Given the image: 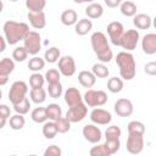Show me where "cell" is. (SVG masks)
Here are the masks:
<instances>
[{
  "instance_id": "cell-48",
  "label": "cell",
  "mask_w": 156,
  "mask_h": 156,
  "mask_svg": "<svg viewBox=\"0 0 156 156\" xmlns=\"http://www.w3.org/2000/svg\"><path fill=\"white\" fill-rule=\"evenodd\" d=\"M104 2L107 5V7H111V9H115L117 6L121 5L122 0H104Z\"/></svg>"
},
{
  "instance_id": "cell-17",
  "label": "cell",
  "mask_w": 156,
  "mask_h": 156,
  "mask_svg": "<svg viewBox=\"0 0 156 156\" xmlns=\"http://www.w3.org/2000/svg\"><path fill=\"white\" fill-rule=\"evenodd\" d=\"M65 101L66 104L68 105V107L76 105V104H79L83 101V98H82V94L80 91L74 88V87H71L68 88L66 91H65Z\"/></svg>"
},
{
  "instance_id": "cell-42",
  "label": "cell",
  "mask_w": 156,
  "mask_h": 156,
  "mask_svg": "<svg viewBox=\"0 0 156 156\" xmlns=\"http://www.w3.org/2000/svg\"><path fill=\"white\" fill-rule=\"evenodd\" d=\"M27 57H28V52L24 49V46H17L12 51V58L15 61H17V62H23Z\"/></svg>"
},
{
  "instance_id": "cell-40",
  "label": "cell",
  "mask_w": 156,
  "mask_h": 156,
  "mask_svg": "<svg viewBox=\"0 0 156 156\" xmlns=\"http://www.w3.org/2000/svg\"><path fill=\"white\" fill-rule=\"evenodd\" d=\"M121 134H122V130L118 126H111L106 129L105 138L106 140H116V139H119Z\"/></svg>"
},
{
  "instance_id": "cell-21",
  "label": "cell",
  "mask_w": 156,
  "mask_h": 156,
  "mask_svg": "<svg viewBox=\"0 0 156 156\" xmlns=\"http://www.w3.org/2000/svg\"><path fill=\"white\" fill-rule=\"evenodd\" d=\"M85 15L91 20L100 18L104 15V7L99 2H90L85 9Z\"/></svg>"
},
{
  "instance_id": "cell-19",
  "label": "cell",
  "mask_w": 156,
  "mask_h": 156,
  "mask_svg": "<svg viewBox=\"0 0 156 156\" xmlns=\"http://www.w3.org/2000/svg\"><path fill=\"white\" fill-rule=\"evenodd\" d=\"M78 80L82 87L84 88H91L96 83V77L90 71H80L78 73Z\"/></svg>"
},
{
  "instance_id": "cell-33",
  "label": "cell",
  "mask_w": 156,
  "mask_h": 156,
  "mask_svg": "<svg viewBox=\"0 0 156 156\" xmlns=\"http://www.w3.org/2000/svg\"><path fill=\"white\" fill-rule=\"evenodd\" d=\"M91 72L94 73V76H95L96 78H106V77H108V74H110L108 68H107L102 62L93 65Z\"/></svg>"
},
{
  "instance_id": "cell-20",
  "label": "cell",
  "mask_w": 156,
  "mask_h": 156,
  "mask_svg": "<svg viewBox=\"0 0 156 156\" xmlns=\"http://www.w3.org/2000/svg\"><path fill=\"white\" fill-rule=\"evenodd\" d=\"M93 29V22L89 18H82L74 24V32L78 35H85Z\"/></svg>"
},
{
  "instance_id": "cell-30",
  "label": "cell",
  "mask_w": 156,
  "mask_h": 156,
  "mask_svg": "<svg viewBox=\"0 0 156 156\" xmlns=\"http://www.w3.org/2000/svg\"><path fill=\"white\" fill-rule=\"evenodd\" d=\"M9 124H10V127H11L13 130H20V129H22V128L24 127L26 119H24L23 115L16 113V115H13V116H10Z\"/></svg>"
},
{
  "instance_id": "cell-12",
  "label": "cell",
  "mask_w": 156,
  "mask_h": 156,
  "mask_svg": "<svg viewBox=\"0 0 156 156\" xmlns=\"http://www.w3.org/2000/svg\"><path fill=\"white\" fill-rule=\"evenodd\" d=\"M107 34L110 37V40L113 45L118 46L119 45V40H121V37L124 32V28H123V24L118 21H113L111 23H108L107 26Z\"/></svg>"
},
{
  "instance_id": "cell-4",
  "label": "cell",
  "mask_w": 156,
  "mask_h": 156,
  "mask_svg": "<svg viewBox=\"0 0 156 156\" xmlns=\"http://www.w3.org/2000/svg\"><path fill=\"white\" fill-rule=\"evenodd\" d=\"M23 46L27 50L28 55L35 56L41 49V37L35 30H29L23 39Z\"/></svg>"
},
{
  "instance_id": "cell-41",
  "label": "cell",
  "mask_w": 156,
  "mask_h": 156,
  "mask_svg": "<svg viewBox=\"0 0 156 156\" xmlns=\"http://www.w3.org/2000/svg\"><path fill=\"white\" fill-rule=\"evenodd\" d=\"M45 83V78L44 76H41L40 73L38 72H34L30 77H29V85L32 88H43Z\"/></svg>"
},
{
  "instance_id": "cell-11",
  "label": "cell",
  "mask_w": 156,
  "mask_h": 156,
  "mask_svg": "<svg viewBox=\"0 0 156 156\" xmlns=\"http://www.w3.org/2000/svg\"><path fill=\"white\" fill-rule=\"evenodd\" d=\"M113 110L117 113V116H119V117H129L134 111V106L129 99L122 98L115 102Z\"/></svg>"
},
{
  "instance_id": "cell-56",
  "label": "cell",
  "mask_w": 156,
  "mask_h": 156,
  "mask_svg": "<svg viewBox=\"0 0 156 156\" xmlns=\"http://www.w3.org/2000/svg\"><path fill=\"white\" fill-rule=\"evenodd\" d=\"M9 1H11V2H16V1H18V0H9Z\"/></svg>"
},
{
  "instance_id": "cell-31",
  "label": "cell",
  "mask_w": 156,
  "mask_h": 156,
  "mask_svg": "<svg viewBox=\"0 0 156 156\" xmlns=\"http://www.w3.org/2000/svg\"><path fill=\"white\" fill-rule=\"evenodd\" d=\"M30 117H32L33 122H35V123H44V122H46L48 116H46L45 107H35L32 111Z\"/></svg>"
},
{
  "instance_id": "cell-28",
  "label": "cell",
  "mask_w": 156,
  "mask_h": 156,
  "mask_svg": "<svg viewBox=\"0 0 156 156\" xmlns=\"http://www.w3.org/2000/svg\"><path fill=\"white\" fill-rule=\"evenodd\" d=\"M60 57H61V52H60V50L56 46L49 48L45 51V54H44V60H45V62H49V63L57 62Z\"/></svg>"
},
{
  "instance_id": "cell-13",
  "label": "cell",
  "mask_w": 156,
  "mask_h": 156,
  "mask_svg": "<svg viewBox=\"0 0 156 156\" xmlns=\"http://www.w3.org/2000/svg\"><path fill=\"white\" fill-rule=\"evenodd\" d=\"M90 121L94 124H100V126H106L112 121V116L107 110L104 108H93V111L89 115Z\"/></svg>"
},
{
  "instance_id": "cell-53",
  "label": "cell",
  "mask_w": 156,
  "mask_h": 156,
  "mask_svg": "<svg viewBox=\"0 0 156 156\" xmlns=\"http://www.w3.org/2000/svg\"><path fill=\"white\" fill-rule=\"evenodd\" d=\"M76 4H83L84 2V0H73Z\"/></svg>"
},
{
  "instance_id": "cell-51",
  "label": "cell",
  "mask_w": 156,
  "mask_h": 156,
  "mask_svg": "<svg viewBox=\"0 0 156 156\" xmlns=\"http://www.w3.org/2000/svg\"><path fill=\"white\" fill-rule=\"evenodd\" d=\"M5 126H6V119L2 118V117H0V129H2Z\"/></svg>"
},
{
  "instance_id": "cell-29",
  "label": "cell",
  "mask_w": 156,
  "mask_h": 156,
  "mask_svg": "<svg viewBox=\"0 0 156 156\" xmlns=\"http://www.w3.org/2000/svg\"><path fill=\"white\" fill-rule=\"evenodd\" d=\"M107 89H108V91H111L113 94H117V93L122 91V89H123V80H122V78H118V77L110 78L108 82H107Z\"/></svg>"
},
{
  "instance_id": "cell-1",
  "label": "cell",
  "mask_w": 156,
  "mask_h": 156,
  "mask_svg": "<svg viewBox=\"0 0 156 156\" xmlns=\"http://www.w3.org/2000/svg\"><path fill=\"white\" fill-rule=\"evenodd\" d=\"M90 43H91V48L100 62L107 63L112 60L113 52L110 49L107 38L102 32H94L90 37Z\"/></svg>"
},
{
  "instance_id": "cell-22",
  "label": "cell",
  "mask_w": 156,
  "mask_h": 156,
  "mask_svg": "<svg viewBox=\"0 0 156 156\" xmlns=\"http://www.w3.org/2000/svg\"><path fill=\"white\" fill-rule=\"evenodd\" d=\"M78 21V15L74 10L72 9H68V10H65L62 13H61V22L62 24L69 27V26H74Z\"/></svg>"
},
{
  "instance_id": "cell-5",
  "label": "cell",
  "mask_w": 156,
  "mask_h": 156,
  "mask_svg": "<svg viewBox=\"0 0 156 156\" xmlns=\"http://www.w3.org/2000/svg\"><path fill=\"white\" fill-rule=\"evenodd\" d=\"M83 100L89 107H99L107 102V94L104 90H94L89 89L83 96Z\"/></svg>"
},
{
  "instance_id": "cell-38",
  "label": "cell",
  "mask_w": 156,
  "mask_h": 156,
  "mask_svg": "<svg viewBox=\"0 0 156 156\" xmlns=\"http://www.w3.org/2000/svg\"><path fill=\"white\" fill-rule=\"evenodd\" d=\"M54 122L56 124V128H57V132L58 133H62L63 134V133H67L71 129V122L66 117H58Z\"/></svg>"
},
{
  "instance_id": "cell-26",
  "label": "cell",
  "mask_w": 156,
  "mask_h": 156,
  "mask_svg": "<svg viewBox=\"0 0 156 156\" xmlns=\"http://www.w3.org/2000/svg\"><path fill=\"white\" fill-rule=\"evenodd\" d=\"M121 12L123 16L126 17H133L135 13H136V5L133 2V1H123L121 2Z\"/></svg>"
},
{
  "instance_id": "cell-47",
  "label": "cell",
  "mask_w": 156,
  "mask_h": 156,
  "mask_svg": "<svg viewBox=\"0 0 156 156\" xmlns=\"http://www.w3.org/2000/svg\"><path fill=\"white\" fill-rule=\"evenodd\" d=\"M10 116H11L10 107L7 105H5V104H0V117L7 119V118H10Z\"/></svg>"
},
{
  "instance_id": "cell-39",
  "label": "cell",
  "mask_w": 156,
  "mask_h": 156,
  "mask_svg": "<svg viewBox=\"0 0 156 156\" xmlns=\"http://www.w3.org/2000/svg\"><path fill=\"white\" fill-rule=\"evenodd\" d=\"M45 80L48 82V84H52V83H57L60 82V78H61V73L58 72V69L56 68H50L46 71L45 76H44Z\"/></svg>"
},
{
  "instance_id": "cell-37",
  "label": "cell",
  "mask_w": 156,
  "mask_h": 156,
  "mask_svg": "<svg viewBox=\"0 0 156 156\" xmlns=\"http://www.w3.org/2000/svg\"><path fill=\"white\" fill-rule=\"evenodd\" d=\"M12 106H13V110H15L16 113L26 115L30 108V101L28 100V98H24L22 101H20L18 104H15Z\"/></svg>"
},
{
  "instance_id": "cell-35",
  "label": "cell",
  "mask_w": 156,
  "mask_h": 156,
  "mask_svg": "<svg viewBox=\"0 0 156 156\" xmlns=\"http://www.w3.org/2000/svg\"><path fill=\"white\" fill-rule=\"evenodd\" d=\"M46 6V0H26V7L29 11H43Z\"/></svg>"
},
{
  "instance_id": "cell-46",
  "label": "cell",
  "mask_w": 156,
  "mask_h": 156,
  "mask_svg": "<svg viewBox=\"0 0 156 156\" xmlns=\"http://www.w3.org/2000/svg\"><path fill=\"white\" fill-rule=\"evenodd\" d=\"M144 71L146 74L149 76H155L156 74V62L155 61H151V62H147L144 67Z\"/></svg>"
},
{
  "instance_id": "cell-44",
  "label": "cell",
  "mask_w": 156,
  "mask_h": 156,
  "mask_svg": "<svg viewBox=\"0 0 156 156\" xmlns=\"http://www.w3.org/2000/svg\"><path fill=\"white\" fill-rule=\"evenodd\" d=\"M104 145L106 146V149L110 152V155H113V154H116L119 150L121 143H119V139H116V140H106Z\"/></svg>"
},
{
  "instance_id": "cell-23",
  "label": "cell",
  "mask_w": 156,
  "mask_h": 156,
  "mask_svg": "<svg viewBox=\"0 0 156 156\" xmlns=\"http://www.w3.org/2000/svg\"><path fill=\"white\" fill-rule=\"evenodd\" d=\"M29 96L32 102L40 105L46 100V90L44 88H32L29 91Z\"/></svg>"
},
{
  "instance_id": "cell-6",
  "label": "cell",
  "mask_w": 156,
  "mask_h": 156,
  "mask_svg": "<svg viewBox=\"0 0 156 156\" xmlns=\"http://www.w3.org/2000/svg\"><path fill=\"white\" fill-rule=\"evenodd\" d=\"M28 93V85L23 80H16L11 84L10 91H9V100L12 105L18 104L22 101Z\"/></svg>"
},
{
  "instance_id": "cell-2",
  "label": "cell",
  "mask_w": 156,
  "mask_h": 156,
  "mask_svg": "<svg viewBox=\"0 0 156 156\" xmlns=\"http://www.w3.org/2000/svg\"><path fill=\"white\" fill-rule=\"evenodd\" d=\"M4 35L6 43L10 45H16L21 40L24 39L27 33L29 32V26L24 22H16V21H6L4 23Z\"/></svg>"
},
{
  "instance_id": "cell-14",
  "label": "cell",
  "mask_w": 156,
  "mask_h": 156,
  "mask_svg": "<svg viewBox=\"0 0 156 156\" xmlns=\"http://www.w3.org/2000/svg\"><path fill=\"white\" fill-rule=\"evenodd\" d=\"M82 133H83L84 139L88 140L91 144L99 143L101 140V138H102L101 129L99 127H96L95 124H87V126H84Z\"/></svg>"
},
{
  "instance_id": "cell-18",
  "label": "cell",
  "mask_w": 156,
  "mask_h": 156,
  "mask_svg": "<svg viewBox=\"0 0 156 156\" xmlns=\"http://www.w3.org/2000/svg\"><path fill=\"white\" fill-rule=\"evenodd\" d=\"M133 24L138 29H149L152 24V18L146 13H135L133 16Z\"/></svg>"
},
{
  "instance_id": "cell-43",
  "label": "cell",
  "mask_w": 156,
  "mask_h": 156,
  "mask_svg": "<svg viewBox=\"0 0 156 156\" xmlns=\"http://www.w3.org/2000/svg\"><path fill=\"white\" fill-rule=\"evenodd\" d=\"M90 156H110V152L107 151L106 146L102 144V145H96V146H93L89 151Z\"/></svg>"
},
{
  "instance_id": "cell-49",
  "label": "cell",
  "mask_w": 156,
  "mask_h": 156,
  "mask_svg": "<svg viewBox=\"0 0 156 156\" xmlns=\"http://www.w3.org/2000/svg\"><path fill=\"white\" fill-rule=\"evenodd\" d=\"M6 49V39L0 35V52H2Z\"/></svg>"
},
{
  "instance_id": "cell-55",
  "label": "cell",
  "mask_w": 156,
  "mask_h": 156,
  "mask_svg": "<svg viewBox=\"0 0 156 156\" xmlns=\"http://www.w3.org/2000/svg\"><path fill=\"white\" fill-rule=\"evenodd\" d=\"M1 98H2V91H1V89H0V100H1Z\"/></svg>"
},
{
  "instance_id": "cell-9",
  "label": "cell",
  "mask_w": 156,
  "mask_h": 156,
  "mask_svg": "<svg viewBox=\"0 0 156 156\" xmlns=\"http://www.w3.org/2000/svg\"><path fill=\"white\" fill-rule=\"evenodd\" d=\"M58 72L65 77H72L76 73V62L72 56H62L58 58Z\"/></svg>"
},
{
  "instance_id": "cell-27",
  "label": "cell",
  "mask_w": 156,
  "mask_h": 156,
  "mask_svg": "<svg viewBox=\"0 0 156 156\" xmlns=\"http://www.w3.org/2000/svg\"><path fill=\"white\" fill-rule=\"evenodd\" d=\"M57 128H56V124L54 121H50V122H44V126H43V135L46 138V139H54L57 134Z\"/></svg>"
},
{
  "instance_id": "cell-50",
  "label": "cell",
  "mask_w": 156,
  "mask_h": 156,
  "mask_svg": "<svg viewBox=\"0 0 156 156\" xmlns=\"http://www.w3.org/2000/svg\"><path fill=\"white\" fill-rule=\"evenodd\" d=\"M7 82H9V77L0 76V87H2V85H5V84H7Z\"/></svg>"
},
{
  "instance_id": "cell-3",
  "label": "cell",
  "mask_w": 156,
  "mask_h": 156,
  "mask_svg": "<svg viewBox=\"0 0 156 156\" xmlns=\"http://www.w3.org/2000/svg\"><path fill=\"white\" fill-rule=\"evenodd\" d=\"M116 63L119 68V76L124 80H132L136 73L134 56L129 51H121L116 56Z\"/></svg>"
},
{
  "instance_id": "cell-52",
  "label": "cell",
  "mask_w": 156,
  "mask_h": 156,
  "mask_svg": "<svg viewBox=\"0 0 156 156\" xmlns=\"http://www.w3.org/2000/svg\"><path fill=\"white\" fill-rule=\"evenodd\" d=\"M2 10H4V2L0 0V13L2 12Z\"/></svg>"
},
{
  "instance_id": "cell-24",
  "label": "cell",
  "mask_w": 156,
  "mask_h": 156,
  "mask_svg": "<svg viewBox=\"0 0 156 156\" xmlns=\"http://www.w3.org/2000/svg\"><path fill=\"white\" fill-rule=\"evenodd\" d=\"M15 69V62L12 58L9 57H4L2 60H0V76L4 77H9Z\"/></svg>"
},
{
  "instance_id": "cell-16",
  "label": "cell",
  "mask_w": 156,
  "mask_h": 156,
  "mask_svg": "<svg viewBox=\"0 0 156 156\" xmlns=\"http://www.w3.org/2000/svg\"><path fill=\"white\" fill-rule=\"evenodd\" d=\"M141 49L146 55L156 54V34L147 33L141 39Z\"/></svg>"
},
{
  "instance_id": "cell-36",
  "label": "cell",
  "mask_w": 156,
  "mask_h": 156,
  "mask_svg": "<svg viewBox=\"0 0 156 156\" xmlns=\"http://www.w3.org/2000/svg\"><path fill=\"white\" fill-rule=\"evenodd\" d=\"M48 93H49V96H50V98H52V99H58V98L62 95V93H63L62 84H61L60 82L49 84V87H48Z\"/></svg>"
},
{
  "instance_id": "cell-32",
  "label": "cell",
  "mask_w": 156,
  "mask_h": 156,
  "mask_svg": "<svg viewBox=\"0 0 156 156\" xmlns=\"http://www.w3.org/2000/svg\"><path fill=\"white\" fill-rule=\"evenodd\" d=\"M128 134H140L144 135L145 133V126L140 121H132L128 123Z\"/></svg>"
},
{
  "instance_id": "cell-10",
  "label": "cell",
  "mask_w": 156,
  "mask_h": 156,
  "mask_svg": "<svg viewBox=\"0 0 156 156\" xmlns=\"http://www.w3.org/2000/svg\"><path fill=\"white\" fill-rule=\"evenodd\" d=\"M144 149V136L140 134H129L127 138V151L132 155H138Z\"/></svg>"
},
{
  "instance_id": "cell-15",
  "label": "cell",
  "mask_w": 156,
  "mask_h": 156,
  "mask_svg": "<svg viewBox=\"0 0 156 156\" xmlns=\"http://www.w3.org/2000/svg\"><path fill=\"white\" fill-rule=\"evenodd\" d=\"M29 23L35 29H43L46 26V16L44 11H28Z\"/></svg>"
},
{
  "instance_id": "cell-7",
  "label": "cell",
  "mask_w": 156,
  "mask_h": 156,
  "mask_svg": "<svg viewBox=\"0 0 156 156\" xmlns=\"http://www.w3.org/2000/svg\"><path fill=\"white\" fill-rule=\"evenodd\" d=\"M139 39H140V34L136 29H128L127 32H123L118 46L123 48L126 51H133L134 49H136Z\"/></svg>"
},
{
  "instance_id": "cell-45",
  "label": "cell",
  "mask_w": 156,
  "mask_h": 156,
  "mask_svg": "<svg viewBox=\"0 0 156 156\" xmlns=\"http://www.w3.org/2000/svg\"><path fill=\"white\" fill-rule=\"evenodd\" d=\"M62 151L57 145H50L44 151V156H61Z\"/></svg>"
},
{
  "instance_id": "cell-8",
  "label": "cell",
  "mask_w": 156,
  "mask_h": 156,
  "mask_svg": "<svg viewBox=\"0 0 156 156\" xmlns=\"http://www.w3.org/2000/svg\"><path fill=\"white\" fill-rule=\"evenodd\" d=\"M87 115H88V107L85 102L82 101L68 108V111L66 112V118L71 123H78V122H82L87 117Z\"/></svg>"
},
{
  "instance_id": "cell-34",
  "label": "cell",
  "mask_w": 156,
  "mask_h": 156,
  "mask_svg": "<svg viewBox=\"0 0 156 156\" xmlns=\"http://www.w3.org/2000/svg\"><path fill=\"white\" fill-rule=\"evenodd\" d=\"M45 67V60L39 57V56H34L29 60L28 62V68L33 72H39L40 69H43Z\"/></svg>"
},
{
  "instance_id": "cell-54",
  "label": "cell",
  "mask_w": 156,
  "mask_h": 156,
  "mask_svg": "<svg viewBox=\"0 0 156 156\" xmlns=\"http://www.w3.org/2000/svg\"><path fill=\"white\" fill-rule=\"evenodd\" d=\"M95 0H84V2H94Z\"/></svg>"
},
{
  "instance_id": "cell-25",
  "label": "cell",
  "mask_w": 156,
  "mask_h": 156,
  "mask_svg": "<svg viewBox=\"0 0 156 156\" xmlns=\"http://www.w3.org/2000/svg\"><path fill=\"white\" fill-rule=\"evenodd\" d=\"M45 111H46L48 119H51V121H56V119H57L58 117H61V115H62L61 106L57 105V104H49V105L45 107Z\"/></svg>"
}]
</instances>
